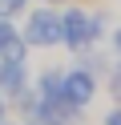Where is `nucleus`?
<instances>
[{
  "instance_id": "3",
  "label": "nucleus",
  "mask_w": 121,
  "mask_h": 125,
  "mask_svg": "<svg viewBox=\"0 0 121 125\" xmlns=\"http://www.w3.org/2000/svg\"><path fill=\"white\" fill-rule=\"evenodd\" d=\"M97 89H101V81H97V73H93V69H85V65L65 69V77H61V97L69 101L73 109H81V113L97 101Z\"/></svg>"
},
{
  "instance_id": "13",
  "label": "nucleus",
  "mask_w": 121,
  "mask_h": 125,
  "mask_svg": "<svg viewBox=\"0 0 121 125\" xmlns=\"http://www.w3.org/2000/svg\"><path fill=\"white\" fill-rule=\"evenodd\" d=\"M113 49H117V57H121V28L113 32Z\"/></svg>"
},
{
  "instance_id": "1",
  "label": "nucleus",
  "mask_w": 121,
  "mask_h": 125,
  "mask_svg": "<svg viewBox=\"0 0 121 125\" xmlns=\"http://www.w3.org/2000/svg\"><path fill=\"white\" fill-rule=\"evenodd\" d=\"M61 36H65L61 44H69L73 52H85L105 36V16L85 12V8H65L61 12Z\"/></svg>"
},
{
  "instance_id": "9",
  "label": "nucleus",
  "mask_w": 121,
  "mask_h": 125,
  "mask_svg": "<svg viewBox=\"0 0 121 125\" xmlns=\"http://www.w3.org/2000/svg\"><path fill=\"white\" fill-rule=\"evenodd\" d=\"M109 89H113V97H121V61L113 65V73H109Z\"/></svg>"
},
{
  "instance_id": "14",
  "label": "nucleus",
  "mask_w": 121,
  "mask_h": 125,
  "mask_svg": "<svg viewBox=\"0 0 121 125\" xmlns=\"http://www.w3.org/2000/svg\"><path fill=\"white\" fill-rule=\"evenodd\" d=\"M0 125H20V121H12V117H8V121H0Z\"/></svg>"
},
{
  "instance_id": "10",
  "label": "nucleus",
  "mask_w": 121,
  "mask_h": 125,
  "mask_svg": "<svg viewBox=\"0 0 121 125\" xmlns=\"http://www.w3.org/2000/svg\"><path fill=\"white\" fill-rule=\"evenodd\" d=\"M101 125H121V105H113V109H109V113H105V117H101Z\"/></svg>"
},
{
  "instance_id": "2",
  "label": "nucleus",
  "mask_w": 121,
  "mask_h": 125,
  "mask_svg": "<svg viewBox=\"0 0 121 125\" xmlns=\"http://www.w3.org/2000/svg\"><path fill=\"white\" fill-rule=\"evenodd\" d=\"M20 36H24L28 49H53V44H61L65 41L61 36V12H56L53 4L32 8L28 20H24V28H20Z\"/></svg>"
},
{
  "instance_id": "4",
  "label": "nucleus",
  "mask_w": 121,
  "mask_h": 125,
  "mask_svg": "<svg viewBox=\"0 0 121 125\" xmlns=\"http://www.w3.org/2000/svg\"><path fill=\"white\" fill-rule=\"evenodd\" d=\"M77 121H81V109H73L65 97H40L24 125H77Z\"/></svg>"
},
{
  "instance_id": "6",
  "label": "nucleus",
  "mask_w": 121,
  "mask_h": 125,
  "mask_svg": "<svg viewBox=\"0 0 121 125\" xmlns=\"http://www.w3.org/2000/svg\"><path fill=\"white\" fill-rule=\"evenodd\" d=\"M0 61H28V44H24L20 28H12L8 36H0Z\"/></svg>"
},
{
  "instance_id": "11",
  "label": "nucleus",
  "mask_w": 121,
  "mask_h": 125,
  "mask_svg": "<svg viewBox=\"0 0 121 125\" xmlns=\"http://www.w3.org/2000/svg\"><path fill=\"white\" fill-rule=\"evenodd\" d=\"M12 117V109H8V97H0V121H8Z\"/></svg>"
},
{
  "instance_id": "15",
  "label": "nucleus",
  "mask_w": 121,
  "mask_h": 125,
  "mask_svg": "<svg viewBox=\"0 0 121 125\" xmlns=\"http://www.w3.org/2000/svg\"><path fill=\"white\" fill-rule=\"evenodd\" d=\"M48 4H53V0H48Z\"/></svg>"
},
{
  "instance_id": "12",
  "label": "nucleus",
  "mask_w": 121,
  "mask_h": 125,
  "mask_svg": "<svg viewBox=\"0 0 121 125\" xmlns=\"http://www.w3.org/2000/svg\"><path fill=\"white\" fill-rule=\"evenodd\" d=\"M12 32V24H8V16H0V36H8Z\"/></svg>"
},
{
  "instance_id": "7",
  "label": "nucleus",
  "mask_w": 121,
  "mask_h": 125,
  "mask_svg": "<svg viewBox=\"0 0 121 125\" xmlns=\"http://www.w3.org/2000/svg\"><path fill=\"white\" fill-rule=\"evenodd\" d=\"M61 69H44V73H36V81H32V89H36V97H61Z\"/></svg>"
},
{
  "instance_id": "8",
  "label": "nucleus",
  "mask_w": 121,
  "mask_h": 125,
  "mask_svg": "<svg viewBox=\"0 0 121 125\" xmlns=\"http://www.w3.org/2000/svg\"><path fill=\"white\" fill-rule=\"evenodd\" d=\"M32 0H0V16H16V12H24Z\"/></svg>"
},
{
  "instance_id": "5",
  "label": "nucleus",
  "mask_w": 121,
  "mask_h": 125,
  "mask_svg": "<svg viewBox=\"0 0 121 125\" xmlns=\"http://www.w3.org/2000/svg\"><path fill=\"white\" fill-rule=\"evenodd\" d=\"M24 85H32L28 61H0V97H16Z\"/></svg>"
}]
</instances>
